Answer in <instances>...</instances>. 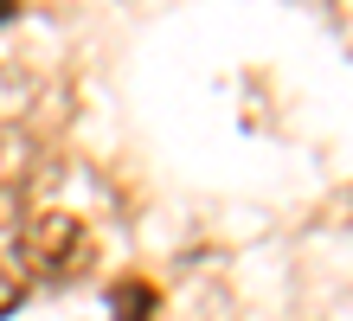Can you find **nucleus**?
<instances>
[{
  "label": "nucleus",
  "instance_id": "1",
  "mask_svg": "<svg viewBox=\"0 0 353 321\" xmlns=\"http://www.w3.org/2000/svg\"><path fill=\"white\" fill-rule=\"evenodd\" d=\"M13 264L32 276V283H71V276L90 270V231L71 212H26L13 225Z\"/></svg>",
  "mask_w": 353,
  "mask_h": 321
},
{
  "label": "nucleus",
  "instance_id": "2",
  "mask_svg": "<svg viewBox=\"0 0 353 321\" xmlns=\"http://www.w3.org/2000/svg\"><path fill=\"white\" fill-rule=\"evenodd\" d=\"M154 309H161V295L141 283V276H122V283L110 289V315L116 321H154Z\"/></svg>",
  "mask_w": 353,
  "mask_h": 321
},
{
  "label": "nucleus",
  "instance_id": "3",
  "mask_svg": "<svg viewBox=\"0 0 353 321\" xmlns=\"http://www.w3.org/2000/svg\"><path fill=\"white\" fill-rule=\"evenodd\" d=\"M32 174V142L19 128H0V186H26Z\"/></svg>",
  "mask_w": 353,
  "mask_h": 321
},
{
  "label": "nucleus",
  "instance_id": "4",
  "mask_svg": "<svg viewBox=\"0 0 353 321\" xmlns=\"http://www.w3.org/2000/svg\"><path fill=\"white\" fill-rule=\"evenodd\" d=\"M19 206H26V186H0V231L19 225Z\"/></svg>",
  "mask_w": 353,
  "mask_h": 321
},
{
  "label": "nucleus",
  "instance_id": "5",
  "mask_svg": "<svg viewBox=\"0 0 353 321\" xmlns=\"http://www.w3.org/2000/svg\"><path fill=\"white\" fill-rule=\"evenodd\" d=\"M13 309H19V276L0 270V315H13Z\"/></svg>",
  "mask_w": 353,
  "mask_h": 321
}]
</instances>
